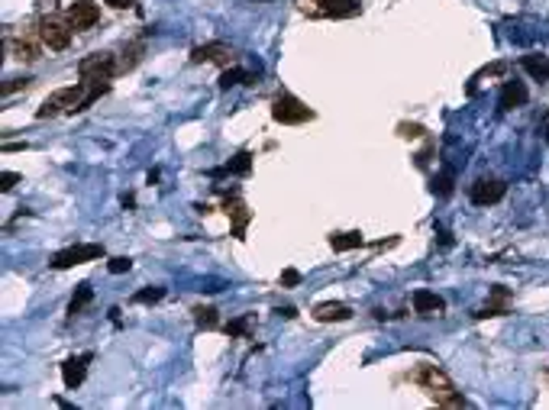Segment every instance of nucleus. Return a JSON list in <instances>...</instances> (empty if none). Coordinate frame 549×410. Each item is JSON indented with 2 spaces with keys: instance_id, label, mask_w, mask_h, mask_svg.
I'll return each instance as SVG.
<instances>
[{
  "instance_id": "2",
  "label": "nucleus",
  "mask_w": 549,
  "mask_h": 410,
  "mask_svg": "<svg viewBox=\"0 0 549 410\" xmlns=\"http://www.w3.org/2000/svg\"><path fill=\"white\" fill-rule=\"evenodd\" d=\"M85 85H87V81L55 91V94L49 97L43 107H39V114H36V116H39V120H49V116H58V114H65V110H78V107H81V100H85Z\"/></svg>"
},
{
  "instance_id": "30",
  "label": "nucleus",
  "mask_w": 549,
  "mask_h": 410,
  "mask_svg": "<svg viewBox=\"0 0 549 410\" xmlns=\"http://www.w3.org/2000/svg\"><path fill=\"white\" fill-rule=\"evenodd\" d=\"M107 3H110L114 10H127V7H133L136 0H107Z\"/></svg>"
},
{
  "instance_id": "7",
  "label": "nucleus",
  "mask_w": 549,
  "mask_h": 410,
  "mask_svg": "<svg viewBox=\"0 0 549 410\" xmlns=\"http://www.w3.org/2000/svg\"><path fill=\"white\" fill-rule=\"evenodd\" d=\"M504 184L495 178H478L475 184H472V204L475 207H491V204H497V200L504 197Z\"/></svg>"
},
{
  "instance_id": "6",
  "label": "nucleus",
  "mask_w": 549,
  "mask_h": 410,
  "mask_svg": "<svg viewBox=\"0 0 549 410\" xmlns=\"http://www.w3.org/2000/svg\"><path fill=\"white\" fill-rule=\"evenodd\" d=\"M97 20H100V10H97V3H91V0H74L72 7H68V23H72V30L85 32V30H91Z\"/></svg>"
},
{
  "instance_id": "26",
  "label": "nucleus",
  "mask_w": 549,
  "mask_h": 410,
  "mask_svg": "<svg viewBox=\"0 0 549 410\" xmlns=\"http://www.w3.org/2000/svg\"><path fill=\"white\" fill-rule=\"evenodd\" d=\"M294 284H301V272H294V268L281 272V288H294Z\"/></svg>"
},
{
  "instance_id": "1",
  "label": "nucleus",
  "mask_w": 549,
  "mask_h": 410,
  "mask_svg": "<svg viewBox=\"0 0 549 410\" xmlns=\"http://www.w3.org/2000/svg\"><path fill=\"white\" fill-rule=\"evenodd\" d=\"M417 381H420L423 388L430 391L436 398V404H443V407H465V400L455 394L453 381H449V375H446L443 368L436 365H423L420 371H417Z\"/></svg>"
},
{
  "instance_id": "20",
  "label": "nucleus",
  "mask_w": 549,
  "mask_h": 410,
  "mask_svg": "<svg viewBox=\"0 0 549 410\" xmlns=\"http://www.w3.org/2000/svg\"><path fill=\"white\" fill-rule=\"evenodd\" d=\"M194 320H197V326L211 330V326H217V310H213V307H197V310H194Z\"/></svg>"
},
{
  "instance_id": "17",
  "label": "nucleus",
  "mask_w": 549,
  "mask_h": 410,
  "mask_svg": "<svg viewBox=\"0 0 549 410\" xmlns=\"http://www.w3.org/2000/svg\"><path fill=\"white\" fill-rule=\"evenodd\" d=\"M226 171H233V175H249V171H252V155H249V152H236V155L226 162Z\"/></svg>"
},
{
  "instance_id": "27",
  "label": "nucleus",
  "mask_w": 549,
  "mask_h": 410,
  "mask_svg": "<svg viewBox=\"0 0 549 410\" xmlns=\"http://www.w3.org/2000/svg\"><path fill=\"white\" fill-rule=\"evenodd\" d=\"M30 85V78H17V81H10V85H3V97L13 94V91H20V87Z\"/></svg>"
},
{
  "instance_id": "18",
  "label": "nucleus",
  "mask_w": 549,
  "mask_h": 410,
  "mask_svg": "<svg viewBox=\"0 0 549 410\" xmlns=\"http://www.w3.org/2000/svg\"><path fill=\"white\" fill-rule=\"evenodd\" d=\"M524 68H527L533 78H546V81H549V58H537V55H527V58H524Z\"/></svg>"
},
{
  "instance_id": "13",
  "label": "nucleus",
  "mask_w": 549,
  "mask_h": 410,
  "mask_svg": "<svg viewBox=\"0 0 549 410\" xmlns=\"http://www.w3.org/2000/svg\"><path fill=\"white\" fill-rule=\"evenodd\" d=\"M323 7L314 13H323V17H356L359 13V3L356 0H320Z\"/></svg>"
},
{
  "instance_id": "31",
  "label": "nucleus",
  "mask_w": 549,
  "mask_h": 410,
  "mask_svg": "<svg viewBox=\"0 0 549 410\" xmlns=\"http://www.w3.org/2000/svg\"><path fill=\"white\" fill-rule=\"evenodd\" d=\"M274 314H278V316H285V320H291V316H297V310H294V307H278Z\"/></svg>"
},
{
  "instance_id": "32",
  "label": "nucleus",
  "mask_w": 549,
  "mask_h": 410,
  "mask_svg": "<svg viewBox=\"0 0 549 410\" xmlns=\"http://www.w3.org/2000/svg\"><path fill=\"white\" fill-rule=\"evenodd\" d=\"M13 149H30V142H3V152H13Z\"/></svg>"
},
{
  "instance_id": "28",
  "label": "nucleus",
  "mask_w": 549,
  "mask_h": 410,
  "mask_svg": "<svg viewBox=\"0 0 549 410\" xmlns=\"http://www.w3.org/2000/svg\"><path fill=\"white\" fill-rule=\"evenodd\" d=\"M0 181H3V184H0V188H3V191H10L13 184H17V181H20V175H17V171H3V178H0Z\"/></svg>"
},
{
  "instance_id": "9",
  "label": "nucleus",
  "mask_w": 549,
  "mask_h": 410,
  "mask_svg": "<svg viewBox=\"0 0 549 410\" xmlns=\"http://www.w3.org/2000/svg\"><path fill=\"white\" fill-rule=\"evenodd\" d=\"M87 362H91V356H78V358H68V362H65V365H62V381H65V388H78V385L85 381Z\"/></svg>"
},
{
  "instance_id": "3",
  "label": "nucleus",
  "mask_w": 549,
  "mask_h": 410,
  "mask_svg": "<svg viewBox=\"0 0 549 410\" xmlns=\"http://www.w3.org/2000/svg\"><path fill=\"white\" fill-rule=\"evenodd\" d=\"M272 116L278 120V123L294 127V123H307V120H314V110H310L307 104H301L297 97L281 94L278 100H274V107H272Z\"/></svg>"
},
{
  "instance_id": "11",
  "label": "nucleus",
  "mask_w": 549,
  "mask_h": 410,
  "mask_svg": "<svg viewBox=\"0 0 549 410\" xmlns=\"http://www.w3.org/2000/svg\"><path fill=\"white\" fill-rule=\"evenodd\" d=\"M413 310H417V314H443L446 310V301L440 294H433V291H417V294H413Z\"/></svg>"
},
{
  "instance_id": "14",
  "label": "nucleus",
  "mask_w": 549,
  "mask_h": 410,
  "mask_svg": "<svg viewBox=\"0 0 549 410\" xmlns=\"http://www.w3.org/2000/svg\"><path fill=\"white\" fill-rule=\"evenodd\" d=\"M527 104V87L520 81H507L504 91H501V107L504 110H514V107H524Z\"/></svg>"
},
{
  "instance_id": "24",
  "label": "nucleus",
  "mask_w": 549,
  "mask_h": 410,
  "mask_svg": "<svg viewBox=\"0 0 549 410\" xmlns=\"http://www.w3.org/2000/svg\"><path fill=\"white\" fill-rule=\"evenodd\" d=\"M246 330H249V320H246V316H239V320L226 323V333H230V336H246Z\"/></svg>"
},
{
  "instance_id": "22",
  "label": "nucleus",
  "mask_w": 549,
  "mask_h": 410,
  "mask_svg": "<svg viewBox=\"0 0 549 410\" xmlns=\"http://www.w3.org/2000/svg\"><path fill=\"white\" fill-rule=\"evenodd\" d=\"M433 191L440 194V197H449V194H453V175H449V171L440 175V178L433 181Z\"/></svg>"
},
{
  "instance_id": "19",
  "label": "nucleus",
  "mask_w": 549,
  "mask_h": 410,
  "mask_svg": "<svg viewBox=\"0 0 549 410\" xmlns=\"http://www.w3.org/2000/svg\"><path fill=\"white\" fill-rule=\"evenodd\" d=\"M162 297H165V288H142V291L133 294V301L136 304H159Z\"/></svg>"
},
{
  "instance_id": "33",
  "label": "nucleus",
  "mask_w": 549,
  "mask_h": 410,
  "mask_svg": "<svg viewBox=\"0 0 549 410\" xmlns=\"http://www.w3.org/2000/svg\"><path fill=\"white\" fill-rule=\"evenodd\" d=\"M546 139H549V127H546Z\"/></svg>"
},
{
  "instance_id": "16",
  "label": "nucleus",
  "mask_w": 549,
  "mask_h": 410,
  "mask_svg": "<svg viewBox=\"0 0 549 410\" xmlns=\"http://www.w3.org/2000/svg\"><path fill=\"white\" fill-rule=\"evenodd\" d=\"M94 301V288L91 284H78V291H74V297H72V304H68V314H81L87 304Z\"/></svg>"
},
{
  "instance_id": "23",
  "label": "nucleus",
  "mask_w": 549,
  "mask_h": 410,
  "mask_svg": "<svg viewBox=\"0 0 549 410\" xmlns=\"http://www.w3.org/2000/svg\"><path fill=\"white\" fill-rule=\"evenodd\" d=\"M107 268H110V274H123V272H129V268H133V262H129L127 255H120V259H110V265H107Z\"/></svg>"
},
{
  "instance_id": "25",
  "label": "nucleus",
  "mask_w": 549,
  "mask_h": 410,
  "mask_svg": "<svg viewBox=\"0 0 549 410\" xmlns=\"http://www.w3.org/2000/svg\"><path fill=\"white\" fill-rule=\"evenodd\" d=\"M17 52H20V58H30V62L32 58H39V49H36L32 43H23V39L17 43Z\"/></svg>"
},
{
  "instance_id": "4",
  "label": "nucleus",
  "mask_w": 549,
  "mask_h": 410,
  "mask_svg": "<svg viewBox=\"0 0 549 410\" xmlns=\"http://www.w3.org/2000/svg\"><path fill=\"white\" fill-rule=\"evenodd\" d=\"M104 255V246H97V242H85V246H72V249H62V252L55 255L52 268H72V265H85V262H94V259H100Z\"/></svg>"
},
{
  "instance_id": "12",
  "label": "nucleus",
  "mask_w": 549,
  "mask_h": 410,
  "mask_svg": "<svg viewBox=\"0 0 549 410\" xmlns=\"http://www.w3.org/2000/svg\"><path fill=\"white\" fill-rule=\"evenodd\" d=\"M314 316H317L320 323H343V320L352 316V310L346 304H317L314 307Z\"/></svg>"
},
{
  "instance_id": "21",
  "label": "nucleus",
  "mask_w": 549,
  "mask_h": 410,
  "mask_svg": "<svg viewBox=\"0 0 549 410\" xmlns=\"http://www.w3.org/2000/svg\"><path fill=\"white\" fill-rule=\"evenodd\" d=\"M243 78H246V74L239 72V68H230V72H223V74H220V87H223V91H230V87H233V85H239Z\"/></svg>"
},
{
  "instance_id": "8",
  "label": "nucleus",
  "mask_w": 549,
  "mask_h": 410,
  "mask_svg": "<svg viewBox=\"0 0 549 410\" xmlns=\"http://www.w3.org/2000/svg\"><path fill=\"white\" fill-rule=\"evenodd\" d=\"M39 36H43V43L49 45V49H55V52L68 49V43H72V30H65L62 23H55V20H45L43 26H39Z\"/></svg>"
},
{
  "instance_id": "10",
  "label": "nucleus",
  "mask_w": 549,
  "mask_h": 410,
  "mask_svg": "<svg viewBox=\"0 0 549 410\" xmlns=\"http://www.w3.org/2000/svg\"><path fill=\"white\" fill-rule=\"evenodd\" d=\"M191 62H194V65H201V62H220V65H226V62H230V49H226L223 43L197 45V49L191 52Z\"/></svg>"
},
{
  "instance_id": "15",
  "label": "nucleus",
  "mask_w": 549,
  "mask_h": 410,
  "mask_svg": "<svg viewBox=\"0 0 549 410\" xmlns=\"http://www.w3.org/2000/svg\"><path fill=\"white\" fill-rule=\"evenodd\" d=\"M362 233H339V236H330V246L333 252H349V249H359L362 246Z\"/></svg>"
},
{
  "instance_id": "29",
  "label": "nucleus",
  "mask_w": 549,
  "mask_h": 410,
  "mask_svg": "<svg viewBox=\"0 0 549 410\" xmlns=\"http://www.w3.org/2000/svg\"><path fill=\"white\" fill-rule=\"evenodd\" d=\"M401 136L417 139V136H423V127H417V123H413V127H407V123H404V127H401Z\"/></svg>"
},
{
  "instance_id": "5",
  "label": "nucleus",
  "mask_w": 549,
  "mask_h": 410,
  "mask_svg": "<svg viewBox=\"0 0 549 410\" xmlns=\"http://www.w3.org/2000/svg\"><path fill=\"white\" fill-rule=\"evenodd\" d=\"M114 72H116V62H114V55H107V52L87 55V58H81V65H78V74H81V81H87V85L107 81Z\"/></svg>"
}]
</instances>
